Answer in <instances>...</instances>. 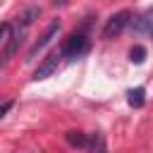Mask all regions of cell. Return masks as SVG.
I'll return each instance as SVG.
<instances>
[{
  "label": "cell",
  "mask_w": 153,
  "mask_h": 153,
  "mask_svg": "<svg viewBox=\"0 0 153 153\" xmlns=\"http://www.w3.org/2000/svg\"><path fill=\"white\" fill-rule=\"evenodd\" d=\"M67 0H53V5H65Z\"/></svg>",
  "instance_id": "4fadbf2b"
},
{
  "label": "cell",
  "mask_w": 153,
  "mask_h": 153,
  "mask_svg": "<svg viewBox=\"0 0 153 153\" xmlns=\"http://www.w3.org/2000/svg\"><path fill=\"white\" fill-rule=\"evenodd\" d=\"M100 153H105V151H100Z\"/></svg>",
  "instance_id": "5bb4252c"
},
{
  "label": "cell",
  "mask_w": 153,
  "mask_h": 153,
  "mask_svg": "<svg viewBox=\"0 0 153 153\" xmlns=\"http://www.w3.org/2000/svg\"><path fill=\"white\" fill-rule=\"evenodd\" d=\"M86 50H88V38H86L84 33H72V36L67 38V43H65V48H62L60 57L76 60V57H81Z\"/></svg>",
  "instance_id": "6da1fadb"
},
{
  "label": "cell",
  "mask_w": 153,
  "mask_h": 153,
  "mask_svg": "<svg viewBox=\"0 0 153 153\" xmlns=\"http://www.w3.org/2000/svg\"><path fill=\"white\" fill-rule=\"evenodd\" d=\"M41 17V7H36V5H31V7H26L22 14H19V19H17V24H19V29L24 31V29H29L36 19Z\"/></svg>",
  "instance_id": "8992f818"
},
{
  "label": "cell",
  "mask_w": 153,
  "mask_h": 153,
  "mask_svg": "<svg viewBox=\"0 0 153 153\" xmlns=\"http://www.w3.org/2000/svg\"><path fill=\"white\" fill-rule=\"evenodd\" d=\"M151 12H143L141 17H136V19H129V24H131V29L136 31V33H143V36H148L151 33Z\"/></svg>",
  "instance_id": "52a82bcc"
},
{
  "label": "cell",
  "mask_w": 153,
  "mask_h": 153,
  "mask_svg": "<svg viewBox=\"0 0 153 153\" xmlns=\"http://www.w3.org/2000/svg\"><path fill=\"white\" fill-rule=\"evenodd\" d=\"M65 139H67V143H72V146H86V136H84L81 131H67Z\"/></svg>",
  "instance_id": "30bf717a"
},
{
  "label": "cell",
  "mask_w": 153,
  "mask_h": 153,
  "mask_svg": "<svg viewBox=\"0 0 153 153\" xmlns=\"http://www.w3.org/2000/svg\"><path fill=\"white\" fill-rule=\"evenodd\" d=\"M146 91L139 86V88H131L129 93H127V103L131 105V108H143V103H146Z\"/></svg>",
  "instance_id": "ba28073f"
},
{
  "label": "cell",
  "mask_w": 153,
  "mask_h": 153,
  "mask_svg": "<svg viewBox=\"0 0 153 153\" xmlns=\"http://www.w3.org/2000/svg\"><path fill=\"white\" fill-rule=\"evenodd\" d=\"M129 60H131L134 65H143V60H146V48H143V45H134V48L129 50Z\"/></svg>",
  "instance_id": "9c48e42d"
},
{
  "label": "cell",
  "mask_w": 153,
  "mask_h": 153,
  "mask_svg": "<svg viewBox=\"0 0 153 153\" xmlns=\"http://www.w3.org/2000/svg\"><path fill=\"white\" fill-rule=\"evenodd\" d=\"M57 67H60V53L57 50H53V53H48L45 57H43V62L36 67V72H33V81H43V79H48L53 72H57Z\"/></svg>",
  "instance_id": "3957f363"
},
{
  "label": "cell",
  "mask_w": 153,
  "mask_h": 153,
  "mask_svg": "<svg viewBox=\"0 0 153 153\" xmlns=\"http://www.w3.org/2000/svg\"><path fill=\"white\" fill-rule=\"evenodd\" d=\"M57 31H60V22H57V19H53V22H50V26L43 31V36H41V38L33 43V48L29 50V57H33V55H36L41 48H45V45H48V43H50V41L57 36Z\"/></svg>",
  "instance_id": "5b68a950"
},
{
  "label": "cell",
  "mask_w": 153,
  "mask_h": 153,
  "mask_svg": "<svg viewBox=\"0 0 153 153\" xmlns=\"http://www.w3.org/2000/svg\"><path fill=\"white\" fill-rule=\"evenodd\" d=\"M24 31H17V33H10V38L5 41V45H2V50H0V67H5L12 57H14V53L19 50V45H22V36Z\"/></svg>",
  "instance_id": "277c9868"
},
{
  "label": "cell",
  "mask_w": 153,
  "mask_h": 153,
  "mask_svg": "<svg viewBox=\"0 0 153 153\" xmlns=\"http://www.w3.org/2000/svg\"><path fill=\"white\" fill-rule=\"evenodd\" d=\"M10 108H12V100H5V103H0V120L10 112Z\"/></svg>",
  "instance_id": "7c38bea8"
},
{
  "label": "cell",
  "mask_w": 153,
  "mask_h": 153,
  "mask_svg": "<svg viewBox=\"0 0 153 153\" xmlns=\"http://www.w3.org/2000/svg\"><path fill=\"white\" fill-rule=\"evenodd\" d=\"M129 19H131V12H129V10H122V12L112 14V17L108 19L105 29H103V38H115L117 33H122V29L129 26Z\"/></svg>",
  "instance_id": "7a4b0ae2"
},
{
  "label": "cell",
  "mask_w": 153,
  "mask_h": 153,
  "mask_svg": "<svg viewBox=\"0 0 153 153\" xmlns=\"http://www.w3.org/2000/svg\"><path fill=\"white\" fill-rule=\"evenodd\" d=\"M10 33H12V26H10L7 22H5V24H0V45L10 38Z\"/></svg>",
  "instance_id": "8fae6325"
}]
</instances>
